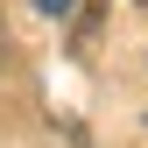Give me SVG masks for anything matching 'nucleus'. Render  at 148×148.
I'll list each match as a JSON object with an SVG mask.
<instances>
[{"label": "nucleus", "mask_w": 148, "mask_h": 148, "mask_svg": "<svg viewBox=\"0 0 148 148\" xmlns=\"http://www.w3.org/2000/svg\"><path fill=\"white\" fill-rule=\"evenodd\" d=\"M35 7H42V14H71L78 0H35Z\"/></svg>", "instance_id": "f257e3e1"}]
</instances>
